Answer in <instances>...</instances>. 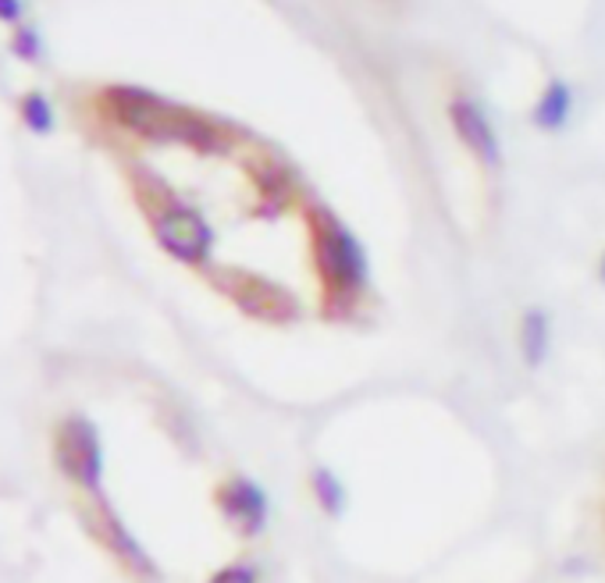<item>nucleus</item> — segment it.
<instances>
[{
  "label": "nucleus",
  "mask_w": 605,
  "mask_h": 583,
  "mask_svg": "<svg viewBox=\"0 0 605 583\" xmlns=\"http://www.w3.org/2000/svg\"><path fill=\"white\" fill-rule=\"evenodd\" d=\"M64 452H69V470L93 484L96 470H100V449H96V438L86 423L69 427V434H64Z\"/></svg>",
  "instance_id": "nucleus-1"
}]
</instances>
